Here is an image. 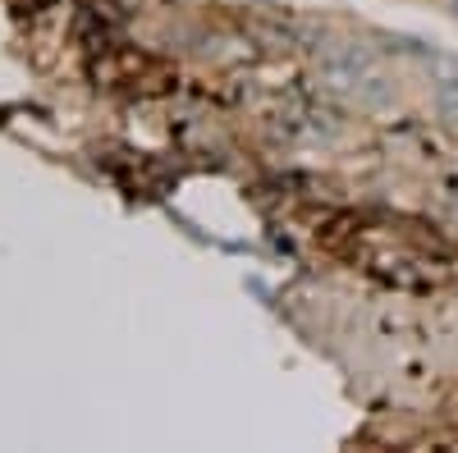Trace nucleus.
<instances>
[{"instance_id":"nucleus-2","label":"nucleus","mask_w":458,"mask_h":453,"mask_svg":"<svg viewBox=\"0 0 458 453\" xmlns=\"http://www.w3.org/2000/svg\"><path fill=\"white\" fill-rule=\"evenodd\" d=\"M427 64H431V83H436V88H445V83H458V55H445V51H436Z\"/></svg>"},{"instance_id":"nucleus-3","label":"nucleus","mask_w":458,"mask_h":453,"mask_svg":"<svg viewBox=\"0 0 458 453\" xmlns=\"http://www.w3.org/2000/svg\"><path fill=\"white\" fill-rule=\"evenodd\" d=\"M449 10H454V14H458V0H449Z\"/></svg>"},{"instance_id":"nucleus-1","label":"nucleus","mask_w":458,"mask_h":453,"mask_svg":"<svg viewBox=\"0 0 458 453\" xmlns=\"http://www.w3.org/2000/svg\"><path fill=\"white\" fill-rule=\"evenodd\" d=\"M362 73H367V55L353 51V46H344V51H335V55L326 60L330 88H353V83H362Z\"/></svg>"}]
</instances>
